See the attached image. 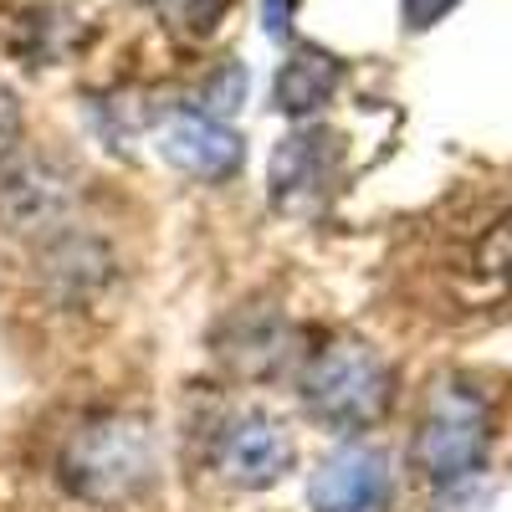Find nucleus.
<instances>
[{"label":"nucleus","instance_id":"obj_1","mask_svg":"<svg viewBox=\"0 0 512 512\" xmlns=\"http://www.w3.org/2000/svg\"><path fill=\"white\" fill-rule=\"evenodd\" d=\"M492 446V405L482 390L446 379L425 395V410L410 436V466L431 487H461L482 472Z\"/></svg>","mask_w":512,"mask_h":512},{"label":"nucleus","instance_id":"obj_2","mask_svg":"<svg viewBox=\"0 0 512 512\" xmlns=\"http://www.w3.org/2000/svg\"><path fill=\"white\" fill-rule=\"evenodd\" d=\"M154 436L139 415H98L62 451V487L82 502H123L154 482Z\"/></svg>","mask_w":512,"mask_h":512},{"label":"nucleus","instance_id":"obj_3","mask_svg":"<svg viewBox=\"0 0 512 512\" xmlns=\"http://www.w3.org/2000/svg\"><path fill=\"white\" fill-rule=\"evenodd\" d=\"M390 400H395V374L384 354L359 344V338L328 344L323 354H313L303 374V405L328 431H369L384 420Z\"/></svg>","mask_w":512,"mask_h":512},{"label":"nucleus","instance_id":"obj_4","mask_svg":"<svg viewBox=\"0 0 512 512\" xmlns=\"http://www.w3.org/2000/svg\"><path fill=\"white\" fill-rule=\"evenodd\" d=\"M292 461H297V441L267 410L231 415L216 431V446H210V466H216L231 487H246V492L277 487L292 472Z\"/></svg>","mask_w":512,"mask_h":512},{"label":"nucleus","instance_id":"obj_5","mask_svg":"<svg viewBox=\"0 0 512 512\" xmlns=\"http://www.w3.org/2000/svg\"><path fill=\"white\" fill-rule=\"evenodd\" d=\"M313 512H384L390 507V456L379 446H333L308 477Z\"/></svg>","mask_w":512,"mask_h":512},{"label":"nucleus","instance_id":"obj_6","mask_svg":"<svg viewBox=\"0 0 512 512\" xmlns=\"http://www.w3.org/2000/svg\"><path fill=\"white\" fill-rule=\"evenodd\" d=\"M159 154L175 164L180 175L221 185L241 169V134H231V128L216 123L210 113H180V118L164 123Z\"/></svg>","mask_w":512,"mask_h":512},{"label":"nucleus","instance_id":"obj_7","mask_svg":"<svg viewBox=\"0 0 512 512\" xmlns=\"http://www.w3.org/2000/svg\"><path fill=\"white\" fill-rule=\"evenodd\" d=\"M338 88V62L318 47H297L282 67H277V82H272V98L287 118H303L313 108H323Z\"/></svg>","mask_w":512,"mask_h":512},{"label":"nucleus","instance_id":"obj_8","mask_svg":"<svg viewBox=\"0 0 512 512\" xmlns=\"http://www.w3.org/2000/svg\"><path fill=\"white\" fill-rule=\"evenodd\" d=\"M477 267L492 272V277H507V282H512V210H507V216L482 236V246H477Z\"/></svg>","mask_w":512,"mask_h":512},{"label":"nucleus","instance_id":"obj_9","mask_svg":"<svg viewBox=\"0 0 512 512\" xmlns=\"http://www.w3.org/2000/svg\"><path fill=\"white\" fill-rule=\"evenodd\" d=\"M241 93H246V72L241 67H221V77L205 88V103L216 113H226V108H241Z\"/></svg>","mask_w":512,"mask_h":512},{"label":"nucleus","instance_id":"obj_10","mask_svg":"<svg viewBox=\"0 0 512 512\" xmlns=\"http://www.w3.org/2000/svg\"><path fill=\"white\" fill-rule=\"evenodd\" d=\"M16 139H21V103L6 82H0V159L16 149Z\"/></svg>","mask_w":512,"mask_h":512},{"label":"nucleus","instance_id":"obj_11","mask_svg":"<svg viewBox=\"0 0 512 512\" xmlns=\"http://www.w3.org/2000/svg\"><path fill=\"white\" fill-rule=\"evenodd\" d=\"M456 6H461V0H405V26L425 31V26H436L441 16H451Z\"/></svg>","mask_w":512,"mask_h":512}]
</instances>
